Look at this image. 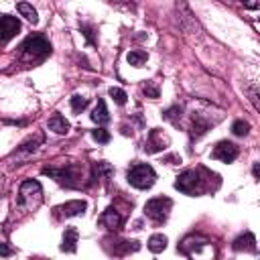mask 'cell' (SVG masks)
Returning <instances> with one entry per match:
<instances>
[{"instance_id":"24","label":"cell","mask_w":260,"mask_h":260,"mask_svg":"<svg viewBox=\"0 0 260 260\" xmlns=\"http://www.w3.org/2000/svg\"><path fill=\"white\" fill-rule=\"evenodd\" d=\"M69 104H71V110H73L75 114H79V112H83V110L87 108L89 100H87L85 95H79V93H75V95L69 100Z\"/></svg>"},{"instance_id":"9","label":"cell","mask_w":260,"mask_h":260,"mask_svg":"<svg viewBox=\"0 0 260 260\" xmlns=\"http://www.w3.org/2000/svg\"><path fill=\"white\" fill-rule=\"evenodd\" d=\"M238 154H240V148H238L234 142H230V140L217 142V144L213 146V152H211V156H213L215 160H221V162H234V160L238 158Z\"/></svg>"},{"instance_id":"12","label":"cell","mask_w":260,"mask_h":260,"mask_svg":"<svg viewBox=\"0 0 260 260\" xmlns=\"http://www.w3.org/2000/svg\"><path fill=\"white\" fill-rule=\"evenodd\" d=\"M169 146V136L160 130V128H152L148 132V138L144 142V150L146 152H160L162 148Z\"/></svg>"},{"instance_id":"22","label":"cell","mask_w":260,"mask_h":260,"mask_svg":"<svg viewBox=\"0 0 260 260\" xmlns=\"http://www.w3.org/2000/svg\"><path fill=\"white\" fill-rule=\"evenodd\" d=\"M146 59H148V53H146V51H140V49H134V51H130V53L126 55V61H128L130 65H134V67L144 65Z\"/></svg>"},{"instance_id":"25","label":"cell","mask_w":260,"mask_h":260,"mask_svg":"<svg viewBox=\"0 0 260 260\" xmlns=\"http://www.w3.org/2000/svg\"><path fill=\"white\" fill-rule=\"evenodd\" d=\"M181 112H183V108L175 104V106H171V108H167V110L162 112V118L169 120V122H177V120L181 118Z\"/></svg>"},{"instance_id":"2","label":"cell","mask_w":260,"mask_h":260,"mask_svg":"<svg viewBox=\"0 0 260 260\" xmlns=\"http://www.w3.org/2000/svg\"><path fill=\"white\" fill-rule=\"evenodd\" d=\"M51 43L43 37V35H28L20 47H18V55H20V61L26 63V65H37L41 61H45L49 55H51Z\"/></svg>"},{"instance_id":"18","label":"cell","mask_w":260,"mask_h":260,"mask_svg":"<svg viewBox=\"0 0 260 260\" xmlns=\"http://www.w3.org/2000/svg\"><path fill=\"white\" fill-rule=\"evenodd\" d=\"M112 175H114V167H112L108 160H98V162L93 165V171H91L89 181L93 183V181H98V179H110Z\"/></svg>"},{"instance_id":"28","label":"cell","mask_w":260,"mask_h":260,"mask_svg":"<svg viewBox=\"0 0 260 260\" xmlns=\"http://www.w3.org/2000/svg\"><path fill=\"white\" fill-rule=\"evenodd\" d=\"M110 98H112L118 106H124V104H126V100H128L126 91H124V89H120V87H110Z\"/></svg>"},{"instance_id":"34","label":"cell","mask_w":260,"mask_h":260,"mask_svg":"<svg viewBox=\"0 0 260 260\" xmlns=\"http://www.w3.org/2000/svg\"><path fill=\"white\" fill-rule=\"evenodd\" d=\"M258 171H260V162H254V167H252V175H254V179H258Z\"/></svg>"},{"instance_id":"21","label":"cell","mask_w":260,"mask_h":260,"mask_svg":"<svg viewBox=\"0 0 260 260\" xmlns=\"http://www.w3.org/2000/svg\"><path fill=\"white\" fill-rule=\"evenodd\" d=\"M167 244H169V240H167L165 234H152V236L148 238V242H146V246H148V250H150L152 254H160V252L167 248Z\"/></svg>"},{"instance_id":"1","label":"cell","mask_w":260,"mask_h":260,"mask_svg":"<svg viewBox=\"0 0 260 260\" xmlns=\"http://www.w3.org/2000/svg\"><path fill=\"white\" fill-rule=\"evenodd\" d=\"M181 254H185L189 260H215L217 250L211 240H207L201 234H189L179 244Z\"/></svg>"},{"instance_id":"27","label":"cell","mask_w":260,"mask_h":260,"mask_svg":"<svg viewBox=\"0 0 260 260\" xmlns=\"http://www.w3.org/2000/svg\"><path fill=\"white\" fill-rule=\"evenodd\" d=\"M91 138L95 142H100V144H108L112 136H110V132L106 128H95V130H91Z\"/></svg>"},{"instance_id":"3","label":"cell","mask_w":260,"mask_h":260,"mask_svg":"<svg viewBox=\"0 0 260 260\" xmlns=\"http://www.w3.org/2000/svg\"><path fill=\"white\" fill-rule=\"evenodd\" d=\"M43 175L55 179L59 185L67 189H79L83 187V167L79 162H69L63 167H45Z\"/></svg>"},{"instance_id":"4","label":"cell","mask_w":260,"mask_h":260,"mask_svg":"<svg viewBox=\"0 0 260 260\" xmlns=\"http://www.w3.org/2000/svg\"><path fill=\"white\" fill-rule=\"evenodd\" d=\"M43 201V187L39 181L35 179H26L20 183L18 187V197H16V205L20 211H35Z\"/></svg>"},{"instance_id":"26","label":"cell","mask_w":260,"mask_h":260,"mask_svg":"<svg viewBox=\"0 0 260 260\" xmlns=\"http://www.w3.org/2000/svg\"><path fill=\"white\" fill-rule=\"evenodd\" d=\"M232 132H234L236 136H246V134L250 132V124H248L246 120H236V122L232 124Z\"/></svg>"},{"instance_id":"19","label":"cell","mask_w":260,"mask_h":260,"mask_svg":"<svg viewBox=\"0 0 260 260\" xmlns=\"http://www.w3.org/2000/svg\"><path fill=\"white\" fill-rule=\"evenodd\" d=\"M47 126H49V130H53L55 134H67V132H69V122H67L59 112H55V114L49 118Z\"/></svg>"},{"instance_id":"8","label":"cell","mask_w":260,"mask_h":260,"mask_svg":"<svg viewBox=\"0 0 260 260\" xmlns=\"http://www.w3.org/2000/svg\"><path fill=\"white\" fill-rule=\"evenodd\" d=\"M87 209V203L83 199H71L67 203H61L57 205L53 211H55V217L57 219H65V217H75V215H83Z\"/></svg>"},{"instance_id":"31","label":"cell","mask_w":260,"mask_h":260,"mask_svg":"<svg viewBox=\"0 0 260 260\" xmlns=\"http://www.w3.org/2000/svg\"><path fill=\"white\" fill-rule=\"evenodd\" d=\"M250 102L254 104V108L258 110V89H256V85H252L250 87Z\"/></svg>"},{"instance_id":"7","label":"cell","mask_w":260,"mask_h":260,"mask_svg":"<svg viewBox=\"0 0 260 260\" xmlns=\"http://www.w3.org/2000/svg\"><path fill=\"white\" fill-rule=\"evenodd\" d=\"M171 207H173V201L169 197H152L144 205V215L148 219H152L154 223H162V221H167Z\"/></svg>"},{"instance_id":"20","label":"cell","mask_w":260,"mask_h":260,"mask_svg":"<svg viewBox=\"0 0 260 260\" xmlns=\"http://www.w3.org/2000/svg\"><path fill=\"white\" fill-rule=\"evenodd\" d=\"M43 144V136L41 134H37L35 138H28V140H24L16 150H14V154L12 156H22V154H30V152H35L39 146Z\"/></svg>"},{"instance_id":"33","label":"cell","mask_w":260,"mask_h":260,"mask_svg":"<svg viewBox=\"0 0 260 260\" xmlns=\"http://www.w3.org/2000/svg\"><path fill=\"white\" fill-rule=\"evenodd\" d=\"M165 162H169V165H177V162H181V156L171 154V156H167V158H165Z\"/></svg>"},{"instance_id":"5","label":"cell","mask_w":260,"mask_h":260,"mask_svg":"<svg viewBox=\"0 0 260 260\" xmlns=\"http://www.w3.org/2000/svg\"><path fill=\"white\" fill-rule=\"evenodd\" d=\"M201 171H203V167L183 171V173L177 177V181H175V189L181 191V193H185V195H191V197L205 193V191H207V183H205V179L201 177Z\"/></svg>"},{"instance_id":"16","label":"cell","mask_w":260,"mask_h":260,"mask_svg":"<svg viewBox=\"0 0 260 260\" xmlns=\"http://www.w3.org/2000/svg\"><path fill=\"white\" fill-rule=\"evenodd\" d=\"M77 240H79L77 230H75L73 225L65 228V232H63V240H61V250H63V252H69V254H73V252L77 250Z\"/></svg>"},{"instance_id":"11","label":"cell","mask_w":260,"mask_h":260,"mask_svg":"<svg viewBox=\"0 0 260 260\" xmlns=\"http://www.w3.org/2000/svg\"><path fill=\"white\" fill-rule=\"evenodd\" d=\"M20 30V20L16 16L10 14H2L0 16V43L10 41L12 37H16Z\"/></svg>"},{"instance_id":"14","label":"cell","mask_w":260,"mask_h":260,"mask_svg":"<svg viewBox=\"0 0 260 260\" xmlns=\"http://www.w3.org/2000/svg\"><path fill=\"white\" fill-rule=\"evenodd\" d=\"M122 221H124V219H122V215H120V211H118L116 207H106L104 213L100 215V223H102L104 228H108L110 232L120 230Z\"/></svg>"},{"instance_id":"17","label":"cell","mask_w":260,"mask_h":260,"mask_svg":"<svg viewBox=\"0 0 260 260\" xmlns=\"http://www.w3.org/2000/svg\"><path fill=\"white\" fill-rule=\"evenodd\" d=\"M91 120L102 128V126H106L108 122H110V112H108V108H106V102L104 100H98V104H95V108L91 110Z\"/></svg>"},{"instance_id":"13","label":"cell","mask_w":260,"mask_h":260,"mask_svg":"<svg viewBox=\"0 0 260 260\" xmlns=\"http://www.w3.org/2000/svg\"><path fill=\"white\" fill-rule=\"evenodd\" d=\"M211 126H213V122H209L201 112H193V116H191V130H189L191 140L201 138V136H203Z\"/></svg>"},{"instance_id":"15","label":"cell","mask_w":260,"mask_h":260,"mask_svg":"<svg viewBox=\"0 0 260 260\" xmlns=\"http://www.w3.org/2000/svg\"><path fill=\"white\" fill-rule=\"evenodd\" d=\"M232 248L236 250V252H256V238H254V234L252 232H246V234H242V236H238L236 240H234V244H232Z\"/></svg>"},{"instance_id":"6","label":"cell","mask_w":260,"mask_h":260,"mask_svg":"<svg viewBox=\"0 0 260 260\" xmlns=\"http://www.w3.org/2000/svg\"><path fill=\"white\" fill-rule=\"evenodd\" d=\"M126 179H128V183H130L132 187H136V189H150V187L156 183V173H154V169H152L150 165L138 162V165H134V167L128 169Z\"/></svg>"},{"instance_id":"23","label":"cell","mask_w":260,"mask_h":260,"mask_svg":"<svg viewBox=\"0 0 260 260\" xmlns=\"http://www.w3.org/2000/svg\"><path fill=\"white\" fill-rule=\"evenodd\" d=\"M16 8H18V12H20V14H22V16H24V18H26L28 22H32V24H37V22H39L37 10H35V8L30 6V4H26V2H20V4L16 6Z\"/></svg>"},{"instance_id":"35","label":"cell","mask_w":260,"mask_h":260,"mask_svg":"<svg viewBox=\"0 0 260 260\" xmlns=\"http://www.w3.org/2000/svg\"><path fill=\"white\" fill-rule=\"evenodd\" d=\"M246 8H258V4H256V2H248Z\"/></svg>"},{"instance_id":"29","label":"cell","mask_w":260,"mask_h":260,"mask_svg":"<svg viewBox=\"0 0 260 260\" xmlns=\"http://www.w3.org/2000/svg\"><path fill=\"white\" fill-rule=\"evenodd\" d=\"M79 30H81V35L85 37V41H87L89 45H95V43H98V41H95V35H93V26H91V24H85V22H83V24L79 26Z\"/></svg>"},{"instance_id":"30","label":"cell","mask_w":260,"mask_h":260,"mask_svg":"<svg viewBox=\"0 0 260 260\" xmlns=\"http://www.w3.org/2000/svg\"><path fill=\"white\" fill-rule=\"evenodd\" d=\"M142 93H144L146 98H150V100H156V98H158V87L152 85V83H146V85L142 87Z\"/></svg>"},{"instance_id":"32","label":"cell","mask_w":260,"mask_h":260,"mask_svg":"<svg viewBox=\"0 0 260 260\" xmlns=\"http://www.w3.org/2000/svg\"><path fill=\"white\" fill-rule=\"evenodd\" d=\"M14 250L10 248V246H6V244H0V256H10Z\"/></svg>"},{"instance_id":"10","label":"cell","mask_w":260,"mask_h":260,"mask_svg":"<svg viewBox=\"0 0 260 260\" xmlns=\"http://www.w3.org/2000/svg\"><path fill=\"white\" fill-rule=\"evenodd\" d=\"M104 244H106V250L110 254H114V256H126V254L136 252L140 248V244L136 240H122V238H118V240H104Z\"/></svg>"}]
</instances>
